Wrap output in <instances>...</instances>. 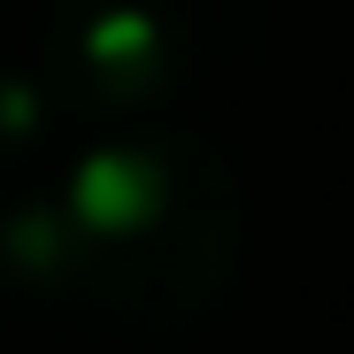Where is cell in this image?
<instances>
[{"label":"cell","instance_id":"6da1fadb","mask_svg":"<svg viewBox=\"0 0 354 354\" xmlns=\"http://www.w3.org/2000/svg\"><path fill=\"white\" fill-rule=\"evenodd\" d=\"M62 208L77 231V301L124 331H193L239 277V169L208 139H108L62 177Z\"/></svg>","mask_w":354,"mask_h":354},{"label":"cell","instance_id":"7a4b0ae2","mask_svg":"<svg viewBox=\"0 0 354 354\" xmlns=\"http://www.w3.org/2000/svg\"><path fill=\"white\" fill-rule=\"evenodd\" d=\"M46 85L77 108H154L208 62V0H46Z\"/></svg>","mask_w":354,"mask_h":354},{"label":"cell","instance_id":"3957f363","mask_svg":"<svg viewBox=\"0 0 354 354\" xmlns=\"http://www.w3.org/2000/svg\"><path fill=\"white\" fill-rule=\"evenodd\" d=\"M0 301H77V231L62 193H0Z\"/></svg>","mask_w":354,"mask_h":354},{"label":"cell","instance_id":"277c9868","mask_svg":"<svg viewBox=\"0 0 354 354\" xmlns=\"http://www.w3.org/2000/svg\"><path fill=\"white\" fill-rule=\"evenodd\" d=\"M54 115H62V100L46 77L0 70V169H31L54 139Z\"/></svg>","mask_w":354,"mask_h":354}]
</instances>
